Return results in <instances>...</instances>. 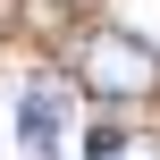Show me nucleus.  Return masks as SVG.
Returning a JSON list of instances; mask_svg holds the SVG:
<instances>
[{
    "label": "nucleus",
    "instance_id": "f03ea898",
    "mask_svg": "<svg viewBox=\"0 0 160 160\" xmlns=\"http://www.w3.org/2000/svg\"><path fill=\"white\" fill-rule=\"evenodd\" d=\"M59 127H68V93L59 84H34L17 101V143H25V160H59Z\"/></svg>",
    "mask_w": 160,
    "mask_h": 160
},
{
    "label": "nucleus",
    "instance_id": "f257e3e1",
    "mask_svg": "<svg viewBox=\"0 0 160 160\" xmlns=\"http://www.w3.org/2000/svg\"><path fill=\"white\" fill-rule=\"evenodd\" d=\"M76 84H84L93 101H152L160 93V51L135 25H101V34H84V51H76Z\"/></svg>",
    "mask_w": 160,
    "mask_h": 160
}]
</instances>
